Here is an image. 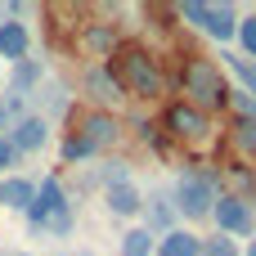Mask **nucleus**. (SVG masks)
<instances>
[{
    "mask_svg": "<svg viewBox=\"0 0 256 256\" xmlns=\"http://www.w3.org/2000/svg\"><path fill=\"white\" fill-rule=\"evenodd\" d=\"M14 162H18V148H14L9 140H0V176H4V171H9Z\"/></svg>",
    "mask_w": 256,
    "mask_h": 256,
    "instance_id": "b1692460",
    "label": "nucleus"
},
{
    "mask_svg": "<svg viewBox=\"0 0 256 256\" xmlns=\"http://www.w3.org/2000/svg\"><path fill=\"white\" fill-rule=\"evenodd\" d=\"M162 130H166L176 144H207V140H212V117L198 112L189 99H180V104H166Z\"/></svg>",
    "mask_w": 256,
    "mask_h": 256,
    "instance_id": "0eeeda50",
    "label": "nucleus"
},
{
    "mask_svg": "<svg viewBox=\"0 0 256 256\" xmlns=\"http://www.w3.org/2000/svg\"><path fill=\"white\" fill-rule=\"evenodd\" d=\"M4 86H9V94H22V99H27L36 86H45V63H40V58H32V54H27V58H18V63L9 68V76H4Z\"/></svg>",
    "mask_w": 256,
    "mask_h": 256,
    "instance_id": "4468645a",
    "label": "nucleus"
},
{
    "mask_svg": "<svg viewBox=\"0 0 256 256\" xmlns=\"http://www.w3.org/2000/svg\"><path fill=\"white\" fill-rule=\"evenodd\" d=\"M81 94H86L90 108H104V112L122 108V99H126V90H122V81L112 76L108 63H90V68L81 72Z\"/></svg>",
    "mask_w": 256,
    "mask_h": 256,
    "instance_id": "1a4fd4ad",
    "label": "nucleus"
},
{
    "mask_svg": "<svg viewBox=\"0 0 256 256\" xmlns=\"http://www.w3.org/2000/svg\"><path fill=\"white\" fill-rule=\"evenodd\" d=\"M144 230L153 238H166L171 230H180V212H176L171 194H148L144 198Z\"/></svg>",
    "mask_w": 256,
    "mask_h": 256,
    "instance_id": "f8f14e48",
    "label": "nucleus"
},
{
    "mask_svg": "<svg viewBox=\"0 0 256 256\" xmlns=\"http://www.w3.org/2000/svg\"><path fill=\"white\" fill-rule=\"evenodd\" d=\"M104 207L112 212V216H144V194H140V184L135 180H126V184H108L104 189Z\"/></svg>",
    "mask_w": 256,
    "mask_h": 256,
    "instance_id": "ddd939ff",
    "label": "nucleus"
},
{
    "mask_svg": "<svg viewBox=\"0 0 256 256\" xmlns=\"http://www.w3.org/2000/svg\"><path fill=\"white\" fill-rule=\"evenodd\" d=\"M0 207H4V180H0Z\"/></svg>",
    "mask_w": 256,
    "mask_h": 256,
    "instance_id": "cd10ccee",
    "label": "nucleus"
},
{
    "mask_svg": "<svg viewBox=\"0 0 256 256\" xmlns=\"http://www.w3.org/2000/svg\"><path fill=\"white\" fill-rule=\"evenodd\" d=\"M122 140V122H117V112H104V108H76L72 112V122H68V130H63V144H58V158L68 162V166H76V162H90L94 153H104V148H112Z\"/></svg>",
    "mask_w": 256,
    "mask_h": 256,
    "instance_id": "f257e3e1",
    "label": "nucleus"
},
{
    "mask_svg": "<svg viewBox=\"0 0 256 256\" xmlns=\"http://www.w3.org/2000/svg\"><path fill=\"white\" fill-rule=\"evenodd\" d=\"M158 256H202V234L194 230H171L166 238H158Z\"/></svg>",
    "mask_w": 256,
    "mask_h": 256,
    "instance_id": "dca6fc26",
    "label": "nucleus"
},
{
    "mask_svg": "<svg viewBox=\"0 0 256 256\" xmlns=\"http://www.w3.org/2000/svg\"><path fill=\"white\" fill-rule=\"evenodd\" d=\"M234 45H238V54L256 63V14H243V22H238V36H234Z\"/></svg>",
    "mask_w": 256,
    "mask_h": 256,
    "instance_id": "412c9836",
    "label": "nucleus"
},
{
    "mask_svg": "<svg viewBox=\"0 0 256 256\" xmlns=\"http://www.w3.org/2000/svg\"><path fill=\"white\" fill-rule=\"evenodd\" d=\"M63 207H72L63 180H58V176H45V180H36V198H32V207H27V225L40 230V225H45L50 216H58Z\"/></svg>",
    "mask_w": 256,
    "mask_h": 256,
    "instance_id": "9d476101",
    "label": "nucleus"
},
{
    "mask_svg": "<svg viewBox=\"0 0 256 256\" xmlns=\"http://www.w3.org/2000/svg\"><path fill=\"white\" fill-rule=\"evenodd\" d=\"M225 140L238 158H256V117H230Z\"/></svg>",
    "mask_w": 256,
    "mask_h": 256,
    "instance_id": "f3484780",
    "label": "nucleus"
},
{
    "mask_svg": "<svg viewBox=\"0 0 256 256\" xmlns=\"http://www.w3.org/2000/svg\"><path fill=\"white\" fill-rule=\"evenodd\" d=\"M27 50H32L27 22H0V58L18 63V58H27Z\"/></svg>",
    "mask_w": 256,
    "mask_h": 256,
    "instance_id": "2eb2a0df",
    "label": "nucleus"
},
{
    "mask_svg": "<svg viewBox=\"0 0 256 256\" xmlns=\"http://www.w3.org/2000/svg\"><path fill=\"white\" fill-rule=\"evenodd\" d=\"M4 140L18 148V158H22V153H40V148L50 144V117L27 112L22 122H14V126H9V135H4Z\"/></svg>",
    "mask_w": 256,
    "mask_h": 256,
    "instance_id": "9b49d317",
    "label": "nucleus"
},
{
    "mask_svg": "<svg viewBox=\"0 0 256 256\" xmlns=\"http://www.w3.org/2000/svg\"><path fill=\"white\" fill-rule=\"evenodd\" d=\"M153 252H158V238L144 225H130L122 234V243H117V256H153Z\"/></svg>",
    "mask_w": 256,
    "mask_h": 256,
    "instance_id": "a211bd4d",
    "label": "nucleus"
},
{
    "mask_svg": "<svg viewBox=\"0 0 256 256\" xmlns=\"http://www.w3.org/2000/svg\"><path fill=\"white\" fill-rule=\"evenodd\" d=\"M126 40H122V27L117 22H81L76 27V36H72V54H81V58H94V63H108L117 50H122Z\"/></svg>",
    "mask_w": 256,
    "mask_h": 256,
    "instance_id": "6e6552de",
    "label": "nucleus"
},
{
    "mask_svg": "<svg viewBox=\"0 0 256 256\" xmlns=\"http://www.w3.org/2000/svg\"><path fill=\"white\" fill-rule=\"evenodd\" d=\"M14 256H32V252H14Z\"/></svg>",
    "mask_w": 256,
    "mask_h": 256,
    "instance_id": "c85d7f7f",
    "label": "nucleus"
},
{
    "mask_svg": "<svg viewBox=\"0 0 256 256\" xmlns=\"http://www.w3.org/2000/svg\"><path fill=\"white\" fill-rule=\"evenodd\" d=\"M243 256H256V238H248V248H243Z\"/></svg>",
    "mask_w": 256,
    "mask_h": 256,
    "instance_id": "a878e982",
    "label": "nucleus"
},
{
    "mask_svg": "<svg viewBox=\"0 0 256 256\" xmlns=\"http://www.w3.org/2000/svg\"><path fill=\"white\" fill-rule=\"evenodd\" d=\"M180 90L189 94V104L198 108V112H225L230 108V94H234V86L225 81V72H220V63L216 58H207V54H184V63H180Z\"/></svg>",
    "mask_w": 256,
    "mask_h": 256,
    "instance_id": "7ed1b4c3",
    "label": "nucleus"
},
{
    "mask_svg": "<svg viewBox=\"0 0 256 256\" xmlns=\"http://www.w3.org/2000/svg\"><path fill=\"white\" fill-rule=\"evenodd\" d=\"M108 68H112V76L122 81V90H126L130 99L153 104V99H162V90H166V72H162L158 54L144 50V45H135V40H126V45L108 58Z\"/></svg>",
    "mask_w": 256,
    "mask_h": 256,
    "instance_id": "f03ea898",
    "label": "nucleus"
},
{
    "mask_svg": "<svg viewBox=\"0 0 256 256\" xmlns=\"http://www.w3.org/2000/svg\"><path fill=\"white\" fill-rule=\"evenodd\" d=\"M176 14H180L189 27H198L202 36H212L216 45H230V40L238 36V22H243V14H238L234 4H225V0H180Z\"/></svg>",
    "mask_w": 256,
    "mask_h": 256,
    "instance_id": "39448f33",
    "label": "nucleus"
},
{
    "mask_svg": "<svg viewBox=\"0 0 256 256\" xmlns=\"http://www.w3.org/2000/svg\"><path fill=\"white\" fill-rule=\"evenodd\" d=\"M50 112H68V90L63 86H40V94H36Z\"/></svg>",
    "mask_w": 256,
    "mask_h": 256,
    "instance_id": "5701e85b",
    "label": "nucleus"
},
{
    "mask_svg": "<svg viewBox=\"0 0 256 256\" xmlns=\"http://www.w3.org/2000/svg\"><path fill=\"white\" fill-rule=\"evenodd\" d=\"M32 198H36V180H27V176H9L4 180V207H14V212L27 216Z\"/></svg>",
    "mask_w": 256,
    "mask_h": 256,
    "instance_id": "6ab92c4d",
    "label": "nucleus"
},
{
    "mask_svg": "<svg viewBox=\"0 0 256 256\" xmlns=\"http://www.w3.org/2000/svg\"><path fill=\"white\" fill-rule=\"evenodd\" d=\"M58 256H90V252H58Z\"/></svg>",
    "mask_w": 256,
    "mask_h": 256,
    "instance_id": "bb28decb",
    "label": "nucleus"
},
{
    "mask_svg": "<svg viewBox=\"0 0 256 256\" xmlns=\"http://www.w3.org/2000/svg\"><path fill=\"white\" fill-rule=\"evenodd\" d=\"M0 86H4V76H0Z\"/></svg>",
    "mask_w": 256,
    "mask_h": 256,
    "instance_id": "c756f323",
    "label": "nucleus"
},
{
    "mask_svg": "<svg viewBox=\"0 0 256 256\" xmlns=\"http://www.w3.org/2000/svg\"><path fill=\"white\" fill-rule=\"evenodd\" d=\"M72 230H76V212H72V207H63V212H58V216H50L36 234H45V238H68Z\"/></svg>",
    "mask_w": 256,
    "mask_h": 256,
    "instance_id": "aec40b11",
    "label": "nucleus"
},
{
    "mask_svg": "<svg viewBox=\"0 0 256 256\" xmlns=\"http://www.w3.org/2000/svg\"><path fill=\"white\" fill-rule=\"evenodd\" d=\"M216 198H220V176L212 166H184L176 176V189H171V202L180 212V220H207L216 212Z\"/></svg>",
    "mask_w": 256,
    "mask_h": 256,
    "instance_id": "20e7f679",
    "label": "nucleus"
},
{
    "mask_svg": "<svg viewBox=\"0 0 256 256\" xmlns=\"http://www.w3.org/2000/svg\"><path fill=\"white\" fill-rule=\"evenodd\" d=\"M202 256H243V248L230 234H207L202 238Z\"/></svg>",
    "mask_w": 256,
    "mask_h": 256,
    "instance_id": "4be33fe9",
    "label": "nucleus"
},
{
    "mask_svg": "<svg viewBox=\"0 0 256 256\" xmlns=\"http://www.w3.org/2000/svg\"><path fill=\"white\" fill-rule=\"evenodd\" d=\"M212 220H216V234H230L234 243L238 238H256V202L243 198V194H220Z\"/></svg>",
    "mask_w": 256,
    "mask_h": 256,
    "instance_id": "423d86ee",
    "label": "nucleus"
},
{
    "mask_svg": "<svg viewBox=\"0 0 256 256\" xmlns=\"http://www.w3.org/2000/svg\"><path fill=\"white\" fill-rule=\"evenodd\" d=\"M9 126H14V122H9V112H4V104H0V140L9 135Z\"/></svg>",
    "mask_w": 256,
    "mask_h": 256,
    "instance_id": "393cba45",
    "label": "nucleus"
}]
</instances>
